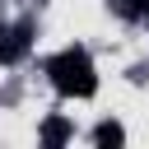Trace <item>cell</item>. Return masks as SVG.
I'll list each match as a JSON object with an SVG mask.
<instances>
[{
  "instance_id": "obj_1",
  "label": "cell",
  "mask_w": 149,
  "mask_h": 149,
  "mask_svg": "<svg viewBox=\"0 0 149 149\" xmlns=\"http://www.w3.org/2000/svg\"><path fill=\"white\" fill-rule=\"evenodd\" d=\"M42 70H47V79H51V88H56L61 98H93V93H98V70H93V56H88L84 47L56 51Z\"/></svg>"
},
{
  "instance_id": "obj_2",
  "label": "cell",
  "mask_w": 149,
  "mask_h": 149,
  "mask_svg": "<svg viewBox=\"0 0 149 149\" xmlns=\"http://www.w3.org/2000/svg\"><path fill=\"white\" fill-rule=\"evenodd\" d=\"M33 51V23H5L0 28V65H19Z\"/></svg>"
},
{
  "instance_id": "obj_3",
  "label": "cell",
  "mask_w": 149,
  "mask_h": 149,
  "mask_svg": "<svg viewBox=\"0 0 149 149\" xmlns=\"http://www.w3.org/2000/svg\"><path fill=\"white\" fill-rule=\"evenodd\" d=\"M37 140H42V144H65V140H74V126H70L65 116H47V121L37 126Z\"/></svg>"
},
{
  "instance_id": "obj_4",
  "label": "cell",
  "mask_w": 149,
  "mask_h": 149,
  "mask_svg": "<svg viewBox=\"0 0 149 149\" xmlns=\"http://www.w3.org/2000/svg\"><path fill=\"white\" fill-rule=\"evenodd\" d=\"M107 9L121 19H149V0H107Z\"/></svg>"
},
{
  "instance_id": "obj_5",
  "label": "cell",
  "mask_w": 149,
  "mask_h": 149,
  "mask_svg": "<svg viewBox=\"0 0 149 149\" xmlns=\"http://www.w3.org/2000/svg\"><path fill=\"white\" fill-rule=\"evenodd\" d=\"M121 140H126V126H121V121H102V126L93 130V144H102V149H107V144H121Z\"/></svg>"
}]
</instances>
